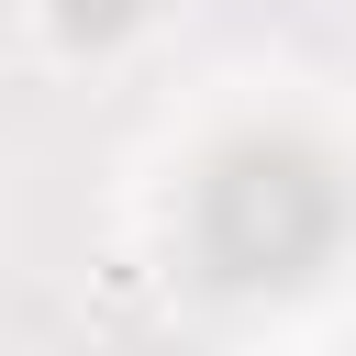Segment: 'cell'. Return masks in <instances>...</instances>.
I'll list each match as a JSON object with an SVG mask.
<instances>
[{
	"label": "cell",
	"instance_id": "obj_1",
	"mask_svg": "<svg viewBox=\"0 0 356 356\" xmlns=\"http://www.w3.org/2000/svg\"><path fill=\"white\" fill-rule=\"evenodd\" d=\"M167 0H22V56L44 78H111L145 56Z\"/></svg>",
	"mask_w": 356,
	"mask_h": 356
},
{
	"label": "cell",
	"instance_id": "obj_2",
	"mask_svg": "<svg viewBox=\"0 0 356 356\" xmlns=\"http://www.w3.org/2000/svg\"><path fill=\"white\" fill-rule=\"evenodd\" d=\"M278 356H345V345H278Z\"/></svg>",
	"mask_w": 356,
	"mask_h": 356
}]
</instances>
